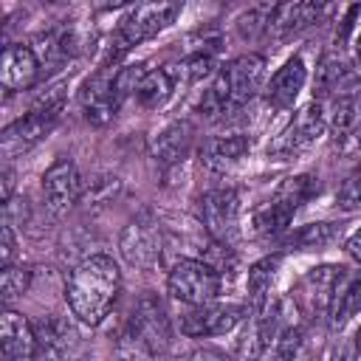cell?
<instances>
[{
  "mask_svg": "<svg viewBox=\"0 0 361 361\" xmlns=\"http://www.w3.org/2000/svg\"><path fill=\"white\" fill-rule=\"evenodd\" d=\"M358 310H361V274H344V279L336 288L327 322L333 330H344Z\"/></svg>",
  "mask_w": 361,
  "mask_h": 361,
  "instance_id": "cell-23",
  "label": "cell"
},
{
  "mask_svg": "<svg viewBox=\"0 0 361 361\" xmlns=\"http://www.w3.org/2000/svg\"><path fill=\"white\" fill-rule=\"evenodd\" d=\"M180 8H183V0H135V3H130V8L124 11V17L113 34L116 45L130 51L133 45H141V42L158 37L164 28H169L175 23Z\"/></svg>",
  "mask_w": 361,
  "mask_h": 361,
  "instance_id": "cell-4",
  "label": "cell"
},
{
  "mask_svg": "<svg viewBox=\"0 0 361 361\" xmlns=\"http://www.w3.org/2000/svg\"><path fill=\"white\" fill-rule=\"evenodd\" d=\"M344 274H347V268H341V265H319V268H310L305 274L299 290H302V305L307 307L310 316H327L330 313L336 288L344 279Z\"/></svg>",
  "mask_w": 361,
  "mask_h": 361,
  "instance_id": "cell-15",
  "label": "cell"
},
{
  "mask_svg": "<svg viewBox=\"0 0 361 361\" xmlns=\"http://www.w3.org/2000/svg\"><path fill=\"white\" fill-rule=\"evenodd\" d=\"M355 353H361V327H358V333H355Z\"/></svg>",
  "mask_w": 361,
  "mask_h": 361,
  "instance_id": "cell-36",
  "label": "cell"
},
{
  "mask_svg": "<svg viewBox=\"0 0 361 361\" xmlns=\"http://www.w3.org/2000/svg\"><path fill=\"white\" fill-rule=\"evenodd\" d=\"M14 251H17V240H14V228L6 220L0 228V265H11L14 262Z\"/></svg>",
  "mask_w": 361,
  "mask_h": 361,
  "instance_id": "cell-30",
  "label": "cell"
},
{
  "mask_svg": "<svg viewBox=\"0 0 361 361\" xmlns=\"http://www.w3.org/2000/svg\"><path fill=\"white\" fill-rule=\"evenodd\" d=\"M265 82V56L243 54L217 68L212 85L200 99V113L209 118H226L228 113L243 110L262 90Z\"/></svg>",
  "mask_w": 361,
  "mask_h": 361,
  "instance_id": "cell-2",
  "label": "cell"
},
{
  "mask_svg": "<svg viewBox=\"0 0 361 361\" xmlns=\"http://www.w3.org/2000/svg\"><path fill=\"white\" fill-rule=\"evenodd\" d=\"M121 290V271L107 254L85 257L65 282V302L82 324H102Z\"/></svg>",
  "mask_w": 361,
  "mask_h": 361,
  "instance_id": "cell-1",
  "label": "cell"
},
{
  "mask_svg": "<svg viewBox=\"0 0 361 361\" xmlns=\"http://www.w3.org/2000/svg\"><path fill=\"white\" fill-rule=\"evenodd\" d=\"M189 147H192V127L186 121H172L149 141V155L152 161H158V166H175L178 161L186 158Z\"/></svg>",
  "mask_w": 361,
  "mask_h": 361,
  "instance_id": "cell-20",
  "label": "cell"
},
{
  "mask_svg": "<svg viewBox=\"0 0 361 361\" xmlns=\"http://www.w3.org/2000/svg\"><path fill=\"white\" fill-rule=\"evenodd\" d=\"M116 76H118V62H107V65H99L96 73L82 85L79 90V107H82V116L85 121H90L93 127H104L116 118L118 107L124 104V96L116 85Z\"/></svg>",
  "mask_w": 361,
  "mask_h": 361,
  "instance_id": "cell-8",
  "label": "cell"
},
{
  "mask_svg": "<svg viewBox=\"0 0 361 361\" xmlns=\"http://www.w3.org/2000/svg\"><path fill=\"white\" fill-rule=\"evenodd\" d=\"M34 333H37V355H45V358L65 355L73 338V330L56 316H42L39 322H34Z\"/></svg>",
  "mask_w": 361,
  "mask_h": 361,
  "instance_id": "cell-24",
  "label": "cell"
},
{
  "mask_svg": "<svg viewBox=\"0 0 361 361\" xmlns=\"http://www.w3.org/2000/svg\"><path fill=\"white\" fill-rule=\"evenodd\" d=\"M251 152V138L245 133H223V135H209L200 144V161L209 172H228L234 169L245 155Z\"/></svg>",
  "mask_w": 361,
  "mask_h": 361,
  "instance_id": "cell-16",
  "label": "cell"
},
{
  "mask_svg": "<svg viewBox=\"0 0 361 361\" xmlns=\"http://www.w3.org/2000/svg\"><path fill=\"white\" fill-rule=\"evenodd\" d=\"M245 316L243 305L234 302H206V305H192L189 313L180 319V333L189 338H209V336H226L231 333Z\"/></svg>",
  "mask_w": 361,
  "mask_h": 361,
  "instance_id": "cell-10",
  "label": "cell"
},
{
  "mask_svg": "<svg viewBox=\"0 0 361 361\" xmlns=\"http://www.w3.org/2000/svg\"><path fill=\"white\" fill-rule=\"evenodd\" d=\"M166 288L172 293V299L183 302V305H206L212 299H217L220 288H223V274L217 268H212L206 259L197 257H183L172 265L169 276H166Z\"/></svg>",
  "mask_w": 361,
  "mask_h": 361,
  "instance_id": "cell-5",
  "label": "cell"
},
{
  "mask_svg": "<svg viewBox=\"0 0 361 361\" xmlns=\"http://www.w3.org/2000/svg\"><path fill=\"white\" fill-rule=\"evenodd\" d=\"M316 195H319V178H316V175H310V172H302V175H290V178H285V180L276 186V192H274V197H279V200L290 203L293 209L305 206V203H307V200H313Z\"/></svg>",
  "mask_w": 361,
  "mask_h": 361,
  "instance_id": "cell-26",
  "label": "cell"
},
{
  "mask_svg": "<svg viewBox=\"0 0 361 361\" xmlns=\"http://www.w3.org/2000/svg\"><path fill=\"white\" fill-rule=\"evenodd\" d=\"M118 251L133 268H152L161 259V228L149 217H138L124 226L118 237Z\"/></svg>",
  "mask_w": 361,
  "mask_h": 361,
  "instance_id": "cell-12",
  "label": "cell"
},
{
  "mask_svg": "<svg viewBox=\"0 0 361 361\" xmlns=\"http://www.w3.org/2000/svg\"><path fill=\"white\" fill-rule=\"evenodd\" d=\"M34 355H37L34 324L23 313L3 307V313H0V358L3 361H28Z\"/></svg>",
  "mask_w": 361,
  "mask_h": 361,
  "instance_id": "cell-14",
  "label": "cell"
},
{
  "mask_svg": "<svg viewBox=\"0 0 361 361\" xmlns=\"http://www.w3.org/2000/svg\"><path fill=\"white\" fill-rule=\"evenodd\" d=\"M347 254L361 265V228H355V231L350 234V240H347Z\"/></svg>",
  "mask_w": 361,
  "mask_h": 361,
  "instance_id": "cell-32",
  "label": "cell"
},
{
  "mask_svg": "<svg viewBox=\"0 0 361 361\" xmlns=\"http://www.w3.org/2000/svg\"><path fill=\"white\" fill-rule=\"evenodd\" d=\"M279 265H282V254H268L262 259H257L251 268H248V305L251 310L259 316L265 310V305L271 302V288L276 282V274H279Z\"/></svg>",
  "mask_w": 361,
  "mask_h": 361,
  "instance_id": "cell-21",
  "label": "cell"
},
{
  "mask_svg": "<svg viewBox=\"0 0 361 361\" xmlns=\"http://www.w3.org/2000/svg\"><path fill=\"white\" fill-rule=\"evenodd\" d=\"M42 73V62L37 56L34 48L28 45H6L3 48V62H0V85L6 93H17V90H28L37 85Z\"/></svg>",
  "mask_w": 361,
  "mask_h": 361,
  "instance_id": "cell-13",
  "label": "cell"
},
{
  "mask_svg": "<svg viewBox=\"0 0 361 361\" xmlns=\"http://www.w3.org/2000/svg\"><path fill=\"white\" fill-rule=\"evenodd\" d=\"M11 189H14V180H11V169L3 172V203L11 200Z\"/></svg>",
  "mask_w": 361,
  "mask_h": 361,
  "instance_id": "cell-33",
  "label": "cell"
},
{
  "mask_svg": "<svg viewBox=\"0 0 361 361\" xmlns=\"http://www.w3.org/2000/svg\"><path fill=\"white\" fill-rule=\"evenodd\" d=\"M338 226L336 223H307L302 228H296L293 234L285 237V245L299 248V251H310V248H324L336 240Z\"/></svg>",
  "mask_w": 361,
  "mask_h": 361,
  "instance_id": "cell-27",
  "label": "cell"
},
{
  "mask_svg": "<svg viewBox=\"0 0 361 361\" xmlns=\"http://www.w3.org/2000/svg\"><path fill=\"white\" fill-rule=\"evenodd\" d=\"M62 110L59 107H42V104H31V110L25 116H20L17 121H11L3 133H0V149L3 158L11 161L23 152H28L31 147H37L42 138H48V133L56 127Z\"/></svg>",
  "mask_w": 361,
  "mask_h": 361,
  "instance_id": "cell-9",
  "label": "cell"
},
{
  "mask_svg": "<svg viewBox=\"0 0 361 361\" xmlns=\"http://www.w3.org/2000/svg\"><path fill=\"white\" fill-rule=\"evenodd\" d=\"M355 90V73L353 65L341 54H324L319 59L316 76H313V99H338L350 96Z\"/></svg>",
  "mask_w": 361,
  "mask_h": 361,
  "instance_id": "cell-17",
  "label": "cell"
},
{
  "mask_svg": "<svg viewBox=\"0 0 361 361\" xmlns=\"http://www.w3.org/2000/svg\"><path fill=\"white\" fill-rule=\"evenodd\" d=\"M327 130V113H324V102L313 99L310 104L299 107L293 113V118L282 127L279 135L271 138L268 144V158L274 161H288L299 152H305L307 147L316 144L319 135H324Z\"/></svg>",
  "mask_w": 361,
  "mask_h": 361,
  "instance_id": "cell-6",
  "label": "cell"
},
{
  "mask_svg": "<svg viewBox=\"0 0 361 361\" xmlns=\"http://www.w3.org/2000/svg\"><path fill=\"white\" fill-rule=\"evenodd\" d=\"M353 54H355V62L361 65V31H358V37H355V48H353Z\"/></svg>",
  "mask_w": 361,
  "mask_h": 361,
  "instance_id": "cell-35",
  "label": "cell"
},
{
  "mask_svg": "<svg viewBox=\"0 0 361 361\" xmlns=\"http://www.w3.org/2000/svg\"><path fill=\"white\" fill-rule=\"evenodd\" d=\"M296 209L279 197H271L265 206H259L254 214H251V231L257 237H265V240H276L282 234H288L290 228V220H293Z\"/></svg>",
  "mask_w": 361,
  "mask_h": 361,
  "instance_id": "cell-22",
  "label": "cell"
},
{
  "mask_svg": "<svg viewBox=\"0 0 361 361\" xmlns=\"http://www.w3.org/2000/svg\"><path fill=\"white\" fill-rule=\"evenodd\" d=\"M169 344H172V324L166 307L155 293H144L133 307L118 350L124 355H158L166 353Z\"/></svg>",
  "mask_w": 361,
  "mask_h": 361,
  "instance_id": "cell-3",
  "label": "cell"
},
{
  "mask_svg": "<svg viewBox=\"0 0 361 361\" xmlns=\"http://www.w3.org/2000/svg\"><path fill=\"white\" fill-rule=\"evenodd\" d=\"M178 85L180 82H178L175 68L172 65H164V68L147 71L141 76V82H138V87H135L133 96H135L138 107H144V110H161L172 99V93H175Z\"/></svg>",
  "mask_w": 361,
  "mask_h": 361,
  "instance_id": "cell-19",
  "label": "cell"
},
{
  "mask_svg": "<svg viewBox=\"0 0 361 361\" xmlns=\"http://www.w3.org/2000/svg\"><path fill=\"white\" fill-rule=\"evenodd\" d=\"M355 127H358V102H355V93L333 99V113L327 118V130H330L333 144H338Z\"/></svg>",
  "mask_w": 361,
  "mask_h": 361,
  "instance_id": "cell-25",
  "label": "cell"
},
{
  "mask_svg": "<svg viewBox=\"0 0 361 361\" xmlns=\"http://www.w3.org/2000/svg\"><path fill=\"white\" fill-rule=\"evenodd\" d=\"M130 3H135V0H102L104 8H118V6H130Z\"/></svg>",
  "mask_w": 361,
  "mask_h": 361,
  "instance_id": "cell-34",
  "label": "cell"
},
{
  "mask_svg": "<svg viewBox=\"0 0 361 361\" xmlns=\"http://www.w3.org/2000/svg\"><path fill=\"white\" fill-rule=\"evenodd\" d=\"M336 147H338V152H341L344 158L361 161V130L355 127V130H353V133H347V135H344V138H341Z\"/></svg>",
  "mask_w": 361,
  "mask_h": 361,
  "instance_id": "cell-31",
  "label": "cell"
},
{
  "mask_svg": "<svg viewBox=\"0 0 361 361\" xmlns=\"http://www.w3.org/2000/svg\"><path fill=\"white\" fill-rule=\"evenodd\" d=\"M197 220L209 240L231 245L240 237V195L231 186L209 189L197 197Z\"/></svg>",
  "mask_w": 361,
  "mask_h": 361,
  "instance_id": "cell-7",
  "label": "cell"
},
{
  "mask_svg": "<svg viewBox=\"0 0 361 361\" xmlns=\"http://www.w3.org/2000/svg\"><path fill=\"white\" fill-rule=\"evenodd\" d=\"M336 206L341 212H355L361 209V161L355 164V169L347 175V180L341 183L338 195H336Z\"/></svg>",
  "mask_w": 361,
  "mask_h": 361,
  "instance_id": "cell-29",
  "label": "cell"
},
{
  "mask_svg": "<svg viewBox=\"0 0 361 361\" xmlns=\"http://www.w3.org/2000/svg\"><path fill=\"white\" fill-rule=\"evenodd\" d=\"M31 288V268L25 265H3L0 268V299L8 305L11 299L23 296Z\"/></svg>",
  "mask_w": 361,
  "mask_h": 361,
  "instance_id": "cell-28",
  "label": "cell"
},
{
  "mask_svg": "<svg viewBox=\"0 0 361 361\" xmlns=\"http://www.w3.org/2000/svg\"><path fill=\"white\" fill-rule=\"evenodd\" d=\"M305 82H307V65H305V59L302 56L285 59V65L265 85V102H268V107H274V110L293 107V102L299 99Z\"/></svg>",
  "mask_w": 361,
  "mask_h": 361,
  "instance_id": "cell-18",
  "label": "cell"
},
{
  "mask_svg": "<svg viewBox=\"0 0 361 361\" xmlns=\"http://www.w3.org/2000/svg\"><path fill=\"white\" fill-rule=\"evenodd\" d=\"M42 197L54 214H65L82 197V175L71 158H56L42 172Z\"/></svg>",
  "mask_w": 361,
  "mask_h": 361,
  "instance_id": "cell-11",
  "label": "cell"
}]
</instances>
